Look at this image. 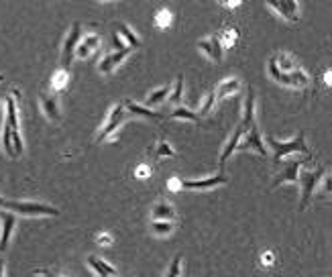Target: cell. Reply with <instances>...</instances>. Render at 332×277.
Here are the masks:
<instances>
[{"label": "cell", "mask_w": 332, "mask_h": 277, "mask_svg": "<svg viewBox=\"0 0 332 277\" xmlns=\"http://www.w3.org/2000/svg\"><path fill=\"white\" fill-rule=\"evenodd\" d=\"M2 208L10 214H23V216H59V210L49 204L39 202H21V200H6L2 202Z\"/></svg>", "instance_id": "cell-1"}, {"label": "cell", "mask_w": 332, "mask_h": 277, "mask_svg": "<svg viewBox=\"0 0 332 277\" xmlns=\"http://www.w3.org/2000/svg\"><path fill=\"white\" fill-rule=\"evenodd\" d=\"M326 175V169L322 165H318L316 169H300V175H298V183L302 186V202H300V210H306V206L310 204L318 183L324 179Z\"/></svg>", "instance_id": "cell-2"}, {"label": "cell", "mask_w": 332, "mask_h": 277, "mask_svg": "<svg viewBox=\"0 0 332 277\" xmlns=\"http://www.w3.org/2000/svg\"><path fill=\"white\" fill-rule=\"evenodd\" d=\"M267 145L273 149V159L275 161H281V157H287L291 153H308V145H306L304 133L296 135L291 141H285V143H281V141H277L275 137L267 135Z\"/></svg>", "instance_id": "cell-3"}, {"label": "cell", "mask_w": 332, "mask_h": 277, "mask_svg": "<svg viewBox=\"0 0 332 277\" xmlns=\"http://www.w3.org/2000/svg\"><path fill=\"white\" fill-rule=\"evenodd\" d=\"M269 73H271V78H273L275 82L283 84V86H289V88H306L308 82H310L308 73H306L302 67H296V69L289 71V73H281V71L275 67L273 59H269Z\"/></svg>", "instance_id": "cell-4"}, {"label": "cell", "mask_w": 332, "mask_h": 277, "mask_svg": "<svg viewBox=\"0 0 332 277\" xmlns=\"http://www.w3.org/2000/svg\"><path fill=\"white\" fill-rule=\"evenodd\" d=\"M124 118H126V112H124V104H122V102L114 104V106L110 108V112H108V116H106V122L102 124L100 133H98V137H96V143H102V141L110 139L112 133H116V131L120 128V124L124 122Z\"/></svg>", "instance_id": "cell-5"}, {"label": "cell", "mask_w": 332, "mask_h": 277, "mask_svg": "<svg viewBox=\"0 0 332 277\" xmlns=\"http://www.w3.org/2000/svg\"><path fill=\"white\" fill-rule=\"evenodd\" d=\"M80 37H82V25L80 23H73L65 41H63V47H61V69H67L71 67V59H73V53H76V47L80 43Z\"/></svg>", "instance_id": "cell-6"}, {"label": "cell", "mask_w": 332, "mask_h": 277, "mask_svg": "<svg viewBox=\"0 0 332 277\" xmlns=\"http://www.w3.org/2000/svg\"><path fill=\"white\" fill-rule=\"evenodd\" d=\"M228 177L224 173H216V175H210V177H202V179H186V181H179V190H214L222 183H226Z\"/></svg>", "instance_id": "cell-7"}, {"label": "cell", "mask_w": 332, "mask_h": 277, "mask_svg": "<svg viewBox=\"0 0 332 277\" xmlns=\"http://www.w3.org/2000/svg\"><path fill=\"white\" fill-rule=\"evenodd\" d=\"M14 224H16L14 214L0 210V253L6 251V247L10 243V236H12V230H14Z\"/></svg>", "instance_id": "cell-8"}, {"label": "cell", "mask_w": 332, "mask_h": 277, "mask_svg": "<svg viewBox=\"0 0 332 277\" xmlns=\"http://www.w3.org/2000/svg\"><path fill=\"white\" fill-rule=\"evenodd\" d=\"M269 8H273L279 16H283V19L289 21V23L300 21L302 6H300L298 2H291V0H285V2H269Z\"/></svg>", "instance_id": "cell-9"}, {"label": "cell", "mask_w": 332, "mask_h": 277, "mask_svg": "<svg viewBox=\"0 0 332 277\" xmlns=\"http://www.w3.org/2000/svg\"><path fill=\"white\" fill-rule=\"evenodd\" d=\"M241 126L245 131L257 128V120H255V90L249 88L247 90V98H245V106H243V120Z\"/></svg>", "instance_id": "cell-10"}, {"label": "cell", "mask_w": 332, "mask_h": 277, "mask_svg": "<svg viewBox=\"0 0 332 277\" xmlns=\"http://www.w3.org/2000/svg\"><path fill=\"white\" fill-rule=\"evenodd\" d=\"M100 45H102V37H100L98 33H90L82 43H78V47H76V53H73V56L84 61V59H88V57L92 56L94 51H98V49H100Z\"/></svg>", "instance_id": "cell-11"}, {"label": "cell", "mask_w": 332, "mask_h": 277, "mask_svg": "<svg viewBox=\"0 0 332 277\" xmlns=\"http://www.w3.org/2000/svg\"><path fill=\"white\" fill-rule=\"evenodd\" d=\"M131 51L133 49H122V51H114V53H110V56H104L102 59H100V63H98V71L100 73H112L126 57L131 56Z\"/></svg>", "instance_id": "cell-12"}, {"label": "cell", "mask_w": 332, "mask_h": 277, "mask_svg": "<svg viewBox=\"0 0 332 277\" xmlns=\"http://www.w3.org/2000/svg\"><path fill=\"white\" fill-rule=\"evenodd\" d=\"M304 159H293V161H289L285 169L279 173L275 177V181H273V186H279V183H298V175H300V169L304 167Z\"/></svg>", "instance_id": "cell-13"}, {"label": "cell", "mask_w": 332, "mask_h": 277, "mask_svg": "<svg viewBox=\"0 0 332 277\" xmlns=\"http://www.w3.org/2000/svg\"><path fill=\"white\" fill-rule=\"evenodd\" d=\"M198 47H200V51H202V53H206V56L210 57V59H214V61H220L222 56H224V49H222L220 41H218V37H216V35H212V37H206V39L198 41Z\"/></svg>", "instance_id": "cell-14"}, {"label": "cell", "mask_w": 332, "mask_h": 277, "mask_svg": "<svg viewBox=\"0 0 332 277\" xmlns=\"http://www.w3.org/2000/svg\"><path fill=\"white\" fill-rule=\"evenodd\" d=\"M41 108L49 120L57 122L61 118V108H59V96L57 94H41Z\"/></svg>", "instance_id": "cell-15"}, {"label": "cell", "mask_w": 332, "mask_h": 277, "mask_svg": "<svg viewBox=\"0 0 332 277\" xmlns=\"http://www.w3.org/2000/svg\"><path fill=\"white\" fill-rule=\"evenodd\" d=\"M245 141L238 145V147H245V149H255L259 155H267V147L263 145L261 141V133L259 128H251V131H245Z\"/></svg>", "instance_id": "cell-16"}, {"label": "cell", "mask_w": 332, "mask_h": 277, "mask_svg": "<svg viewBox=\"0 0 332 277\" xmlns=\"http://www.w3.org/2000/svg\"><path fill=\"white\" fill-rule=\"evenodd\" d=\"M243 135H245V128H243V126L238 124V126L234 128V133L230 135V139H228L226 147L222 149V155L218 157V165H220V167L224 165V161H226V159H228V157H230V155H232V153H234V151L238 149V145H241V139H243Z\"/></svg>", "instance_id": "cell-17"}, {"label": "cell", "mask_w": 332, "mask_h": 277, "mask_svg": "<svg viewBox=\"0 0 332 277\" xmlns=\"http://www.w3.org/2000/svg\"><path fill=\"white\" fill-rule=\"evenodd\" d=\"M238 90H241V80H238V78H226V80H222L220 84L216 86L214 98H216V100H222V98L234 96Z\"/></svg>", "instance_id": "cell-18"}, {"label": "cell", "mask_w": 332, "mask_h": 277, "mask_svg": "<svg viewBox=\"0 0 332 277\" xmlns=\"http://www.w3.org/2000/svg\"><path fill=\"white\" fill-rule=\"evenodd\" d=\"M4 122L10 126L12 133H21V122H19V108H16V98L8 96L6 98V118Z\"/></svg>", "instance_id": "cell-19"}, {"label": "cell", "mask_w": 332, "mask_h": 277, "mask_svg": "<svg viewBox=\"0 0 332 277\" xmlns=\"http://www.w3.org/2000/svg\"><path fill=\"white\" fill-rule=\"evenodd\" d=\"M88 265L96 271V275L100 277H116V267H112L110 263H106L104 259H100V257H96V255H90L88 257Z\"/></svg>", "instance_id": "cell-20"}, {"label": "cell", "mask_w": 332, "mask_h": 277, "mask_svg": "<svg viewBox=\"0 0 332 277\" xmlns=\"http://www.w3.org/2000/svg\"><path fill=\"white\" fill-rule=\"evenodd\" d=\"M153 220L173 222L175 220V208L169 202H157L153 206Z\"/></svg>", "instance_id": "cell-21"}, {"label": "cell", "mask_w": 332, "mask_h": 277, "mask_svg": "<svg viewBox=\"0 0 332 277\" xmlns=\"http://www.w3.org/2000/svg\"><path fill=\"white\" fill-rule=\"evenodd\" d=\"M116 29H118V33H116V35H120L122 43H124L128 49H133V47H139V45H141V39L137 37V33H135L126 23H120Z\"/></svg>", "instance_id": "cell-22"}, {"label": "cell", "mask_w": 332, "mask_h": 277, "mask_svg": "<svg viewBox=\"0 0 332 277\" xmlns=\"http://www.w3.org/2000/svg\"><path fill=\"white\" fill-rule=\"evenodd\" d=\"M169 92H171V86L167 84V86H161V88H157V90H153L149 96H147V100H145V108H155V106H159L161 102H165V98L169 96Z\"/></svg>", "instance_id": "cell-23"}, {"label": "cell", "mask_w": 332, "mask_h": 277, "mask_svg": "<svg viewBox=\"0 0 332 277\" xmlns=\"http://www.w3.org/2000/svg\"><path fill=\"white\" fill-rule=\"evenodd\" d=\"M273 59V63H275V67L281 71V73H289V71H293L298 65H296V59L289 56V53H275V56L271 57Z\"/></svg>", "instance_id": "cell-24"}, {"label": "cell", "mask_w": 332, "mask_h": 277, "mask_svg": "<svg viewBox=\"0 0 332 277\" xmlns=\"http://www.w3.org/2000/svg\"><path fill=\"white\" fill-rule=\"evenodd\" d=\"M69 71L67 69H56V73L51 76V90H53V94H57L59 90H63V88H67V84H69Z\"/></svg>", "instance_id": "cell-25"}, {"label": "cell", "mask_w": 332, "mask_h": 277, "mask_svg": "<svg viewBox=\"0 0 332 277\" xmlns=\"http://www.w3.org/2000/svg\"><path fill=\"white\" fill-rule=\"evenodd\" d=\"M124 108H128V110L133 112V114H137V116H145V118H151V120L163 118V114L149 110V108H145V106H141V104H135V102H124Z\"/></svg>", "instance_id": "cell-26"}, {"label": "cell", "mask_w": 332, "mask_h": 277, "mask_svg": "<svg viewBox=\"0 0 332 277\" xmlns=\"http://www.w3.org/2000/svg\"><path fill=\"white\" fill-rule=\"evenodd\" d=\"M169 118H179V120H190V122H198L200 116L190 108H183V106H177L173 112H169Z\"/></svg>", "instance_id": "cell-27"}, {"label": "cell", "mask_w": 332, "mask_h": 277, "mask_svg": "<svg viewBox=\"0 0 332 277\" xmlns=\"http://www.w3.org/2000/svg\"><path fill=\"white\" fill-rule=\"evenodd\" d=\"M181 96H183V76L179 73L177 78H175V84H173V90L169 92V102L171 104H179V100H181Z\"/></svg>", "instance_id": "cell-28"}, {"label": "cell", "mask_w": 332, "mask_h": 277, "mask_svg": "<svg viewBox=\"0 0 332 277\" xmlns=\"http://www.w3.org/2000/svg\"><path fill=\"white\" fill-rule=\"evenodd\" d=\"M151 232L155 236H165L173 232V222H163V220H153L151 222Z\"/></svg>", "instance_id": "cell-29"}, {"label": "cell", "mask_w": 332, "mask_h": 277, "mask_svg": "<svg viewBox=\"0 0 332 277\" xmlns=\"http://www.w3.org/2000/svg\"><path fill=\"white\" fill-rule=\"evenodd\" d=\"M165 157H175V151L167 141L161 139L157 143V147H155V159H165Z\"/></svg>", "instance_id": "cell-30"}, {"label": "cell", "mask_w": 332, "mask_h": 277, "mask_svg": "<svg viewBox=\"0 0 332 277\" xmlns=\"http://www.w3.org/2000/svg\"><path fill=\"white\" fill-rule=\"evenodd\" d=\"M218 37V41H220L222 49H228V47H232L234 45V41H236V31H232V29H226V31H222L220 35H216Z\"/></svg>", "instance_id": "cell-31"}, {"label": "cell", "mask_w": 332, "mask_h": 277, "mask_svg": "<svg viewBox=\"0 0 332 277\" xmlns=\"http://www.w3.org/2000/svg\"><path fill=\"white\" fill-rule=\"evenodd\" d=\"M214 104H216V98H214V90H210V92H208V94L204 96V102L200 104V110L196 112V114H198V116H206L208 112L212 110V106H214Z\"/></svg>", "instance_id": "cell-32"}, {"label": "cell", "mask_w": 332, "mask_h": 277, "mask_svg": "<svg viewBox=\"0 0 332 277\" xmlns=\"http://www.w3.org/2000/svg\"><path fill=\"white\" fill-rule=\"evenodd\" d=\"M171 10H167V8H161L157 14H155V25L159 27V29H167L169 25H171Z\"/></svg>", "instance_id": "cell-33"}, {"label": "cell", "mask_w": 332, "mask_h": 277, "mask_svg": "<svg viewBox=\"0 0 332 277\" xmlns=\"http://www.w3.org/2000/svg\"><path fill=\"white\" fill-rule=\"evenodd\" d=\"M179 273H181V255H175L165 277H179Z\"/></svg>", "instance_id": "cell-34"}, {"label": "cell", "mask_w": 332, "mask_h": 277, "mask_svg": "<svg viewBox=\"0 0 332 277\" xmlns=\"http://www.w3.org/2000/svg\"><path fill=\"white\" fill-rule=\"evenodd\" d=\"M135 175H137L139 179H147V177L151 175V167L145 165V163H143V165H139L137 169H135Z\"/></svg>", "instance_id": "cell-35"}, {"label": "cell", "mask_w": 332, "mask_h": 277, "mask_svg": "<svg viewBox=\"0 0 332 277\" xmlns=\"http://www.w3.org/2000/svg\"><path fill=\"white\" fill-rule=\"evenodd\" d=\"M179 181H181L179 177H171V179L167 181V188H169V190H179Z\"/></svg>", "instance_id": "cell-36"}, {"label": "cell", "mask_w": 332, "mask_h": 277, "mask_svg": "<svg viewBox=\"0 0 332 277\" xmlns=\"http://www.w3.org/2000/svg\"><path fill=\"white\" fill-rule=\"evenodd\" d=\"M98 245H112L110 234H98Z\"/></svg>", "instance_id": "cell-37"}, {"label": "cell", "mask_w": 332, "mask_h": 277, "mask_svg": "<svg viewBox=\"0 0 332 277\" xmlns=\"http://www.w3.org/2000/svg\"><path fill=\"white\" fill-rule=\"evenodd\" d=\"M271 261H273V257H271V253H265V255H263V263L267 265V263H271Z\"/></svg>", "instance_id": "cell-38"}, {"label": "cell", "mask_w": 332, "mask_h": 277, "mask_svg": "<svg viewBox=\"0 0 332 277\" xmlns=\"http://www.w3.org/2000/svg\"><path fill=\"white\" fill-rule=\"evenodd\" d=\"M224 6H230V8H236V6H241V2H224Z\"/></svg>", "instance_id": "cell-39"}, {"label": "cell", "mask_w": 332, "mask_h": 277, "mask_svg": "<svg viewBox=\"0 0 332 277\" xmlns=\"http://www.w3.org/2000/svg\"><path fill=\"white\" fill-rule=\"evenodd\" d=\"M324 82L330 84V71H328V69H326V73H324Z\"/></svg>", "instance_id": "cell-40"}, {"label": "cell", "mask_w": 332, "mask_h": 277, "mask_svg": "<svg viewBox=\"0 0 332 277\" xmlns=\"http://www.w3.org/2000/svg\"><path fill=\"white\" fill-rule=\"evenodd\" d=\"M0 277H4V263L0 261Z\"/></svg>", "instance_id": "cell-41"}, {"label": "cell", "mask_w": 332, "mask_h": 277, "mask_svg": "<svg viewBox=\"0 0 332 277\" xmlns=\"http://www.w3.org/2000/svg\"><path fill=\"white\" fill-rule=\"evenodd\" d=\"M2 202H4V198H2V196H0V210H2Z\"/></svg>", "instance_id": "cell-42"}, {"label": "cell", "mask_w": 332, "mask_h": 277, "mask_svg": "<svg viewBox=\"0 0 332 277\" xmlns=\"http://www.w3.org/2000/svg\"><path fill=\"white\" fill-rule=\"evenodd\" d=\"M2 80H4V76H2V73H0V82H2Z\"/></svg>", "instance_id": "cell-43"}, {"label": "cell", "mask_w": 332, "mask_h": 277, "mask_svg": "<svg viewBox=\"0 0 332 277\" xmlns=\"http://www.w3.org/2000/svg\"><path fill=\"white\" fill-rule=\"evenodd\" d=\"M47 277H61V275H47Z\"/></svg>", "instance_id": "cell-44"}, {"label": "cell", "mask_w": 332, "mask_h": 277, "mask_svg": "<svg viewBox=\"0 0 332 277\" xmlns=\"http://www.w3.org/2000/svg\"><path fill=\"white\" fill-rule=\"evenodd\" d=\"M43 277H47V273H43Z\"/></svg>", "instance_id": "cell-45"}]
</instances>
